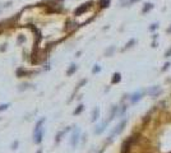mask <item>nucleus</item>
Instances as JSON below:
<instances>
[{
    "mask_svg": "<svg viewBox=\"0 0 171 153\" xmlns=\"http://www.w3.org/2000/svg\"><path fill=\"white\" fill-rule=\"evenodd\" d=\"M45 123V119H41L37 121L36 124V128L33 130V142L40 144L42 142V138H43V128H42V124Z\"/></svg>",
    "mask_w": 171,
    "mask_h": 153,
    "instance_id": "f257e3e1",
    "label": "nucleus"
},
{
    "mask_svg": "<svg viewBox=\"0 0 171 153\" xmlns=\"http://www.w3.org/2000/svg\"><path fill=\"white\" fill-rule=\"evenodd\" d=\"M78 140H79V130L78 129H75L74 133L72 134V139H70V144H72L73 147H75L77 144H78Z\"/></svg>",
    "mask_w": 171,
    "mask_h": 153,
    "instance_id": "f03ea898",
    "label": "nucleus"
},
{
    "mask_svg": "<svg viewBox=\"0 0 171 153\" xmlns=\"http://www.w3.org/2000/svg\"><path fill=\"white\" fill-rule=\"evenodd\" d=\"M125 124H126V121H123L121 124H120L119 126H117V129H115V130H114V133L111 134V137H110V140L113 139V138H114V137H115V135H116V134H119L120 131L123 130V129H124V126H125Z\"/></svg>",
    "mask_w": 171,
    "mask_h": 153,
    "instance_id": "7ed1b4c3",
    "label": "nucleus"
},
{
    "mask_svg": "<svg viewBox=\"0 0 171 153\" xmlns=\"http://www.w3.org/2000/svg\"><path fill=\"white\" fill-rule=\"evenodd\" d=\"M88 7H90V3H87V4H83L82 7H79L78 9H77V10L74 12V14H75V16H79V14L83 13L84 10H87V9H88Z\"/></svg>",
    "mask_w": 171,
    "mask_h": 153,
    "instance_id": "20e7f679",
    "label": "nucleus"
},
{
    "mask_svg": "<svg viewBox=\"0 0 171 153\" xmlns=\"http://www.w3.org/2000/svg\"><path fill=\"white\" fill-rule=\"evenodd\" d=\"M27 74H28V72H27V70H24L23 68H19V69H17V75H18L19 78H20V76H26Z\"/></svg>",
    "mask_w": 171,
    "mask_h": 153,
    "instance_id": "39448f33",
    "label": "nucleus"
},
{
    "mask_svg": "<svg viewBox=\"0 0 171 153\" xmlns=\"http://www.w3.org/2000/svg\"><path fill=\"white\" fill-rule=\"evenodd\" d=\"M75 70H77V66H75V64H72V65H70V68H69V69H68L66 74H68V75H72L73 73L75 72Z\"/></svg>",
    "mask_w": 171,
    "mask_h": 153,
    "instance_id": "423d86ee",
    "label": "nucleus"
},
{
    "mask_svg": "<svg viewBox=\"0 0 171 153\" xmlns=\"http://www.w3.org/2000/svg\"><path fill=\"white\" fill-rule=\"evenodd\" d=\"M9 106H10L9 104H1V105H0V112H1V111H5L8 107H9Z\"/></svg>",
    "mask_w": 171,
    "mask_h": 153,
    "instance_id": "0eeeda50",
    "label": "nucleus"
},
{
    "mask_svg": "<svg viewBox=\"0 0 171 153\" xmlns=\"http://www.w3.org/2000/svg\"><path fill=\"white\" fill-rule=\"evenodd\" d=\"M98 117V108H96L95 111H93V115H92V121H95V120Z\"/></svg>",
    "mask_w": 171,
    "mask_h": 153,
    "instance_id": "6e6552de",
    "label": "nucleus"
},
{
    "mask_svg": "<svg viewBox=\"0 0 171 153\" xmlns=\"http://www.w3.org/2000/svg\"><path fill=\"white\" fill-rule=\"evenodd\" d=\"M81 111H83V105H81V106H78V108L74 111V115H78Z\"/></svg>",
    "mask_w": 171,
    "mask_h": 153,
    "instance_id": "1a4fd4ad",
    "label": "nucleus"
},
{
    "mask_svg": "<svg viewBox=\"0 0 171 153\" xmlns=\"http://www.w3.org/2000/svg\"><path fill=\"white\" fill-rule=\"evenodd\" d=\"M109 3H110V0H101V7H107Z\"/></svg>",
    "mask_w": 171,
    "mask_h": 153,
    "instance_id": "9d476101",
    "label": "nucleus"
},
{
    "mask_svg": "<svg viewBox=\"0 0 171 153\" xmlns=\"http://www.w3.org/2000/svg\"><path fill=\"white\" fill-rule=\"evenodd\" d=\"M18 140H16V142H14L13 144H12V149H17V148H18Z\"/></svg>",
    "mask_w": 171,
    "mask_h": 153,
    "instance_id": "9b49d317",
    "label": "nucleus"
},
{
    "mask_svg": "<svg viewBox=\"0 0 171 153\" xmlns=\"http://www.w3.org/2000/svg\"><path fill=\"white\" fill-rule=\"evenodd\" d=\"M93 73H97V72H100V68H98V65H96V68H93V70H92Z\"/></svg>",
    "mask_w": 171,
    "mask_h": 153,
    "instance_id": "f8f14e48",
    "label": "nucleus"
},
{
    "mask_svg": "<svg viewBox=\"0 0 171 153\" xmlns=\"http://www.w3.org/2000/svg\"><path fill=\"white\" fill-rule=\"evenodd\" d=\"M37 153H42V151H38V152H37Z\"/></svg>",
    "mask_w": 171,
    "mask_h": 153,
    "instance_id": "ddd939ff",
    "label": "nucleus"
}]
</instances>
